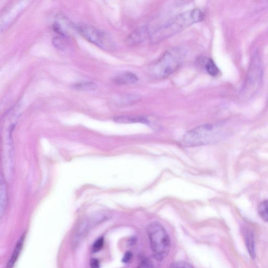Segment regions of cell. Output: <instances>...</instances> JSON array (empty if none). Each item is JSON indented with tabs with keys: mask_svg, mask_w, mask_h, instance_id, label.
<instances>
[{
	"mask_svg": "<svg viewBox=\"0 0 268 268\" xmlns=\"http://www.w3.org/2000/svg\"><path fill=\"white\" fill-rule=\"evenodd\" d=\"M204 19L203 12L196 9L182 13L171 21L163 25L150 36L152 44L171 37L193 24L202 22Z\"/></svg>",
	"mask_w": 268,
	"mask_h": 268,
	"instance_id": "1",
	"label": "cell"
},
{
	"mask_svg": "<svg viewBox=\"0 0 268 268\" xmlns=\"http://www.w3.org/2000/svg\"><path fill=\"white\" fill-rule=\"evenodd\" d=\"M185 52L178 47L166 51L149 69L150 75L156 79H164L173 74L181 65Z\"/></svg>",
	"mask_w": 268,
	"mask_h": 268,
	"instance_id": "2",
	"label": "cell"
},
{
	"mask_svg": "<svg viewBox=\"0 0 268 268\" xmlns=\"http://www.w3.org/2000/svg\"><path fill=\"white\" fill-rule=\"evenodd\" d=\"M147 232L153 256L162 261L170 252V237L163 226L157 222L150 223L147 226Z\"/></svg>",
	"mask_w": 268,
	"mask_h": 268,
	"instance_id": "3",
	"label": "cell"
},
{
	"mask_svg": "<svg viewBox=\"0 0 268 268\" xmlns=\"http://www.w3.org/2000/svg\"><path fill=\"white\" fill-rule=\"evenodd\" d=\"M221 131L210 124H204L186 133L182 140L183 146L193 147L213 144L221 137Z\"/></svg>",
	"mask_w": 268,
	"mask_h": 268,
	"instance_id": "4",
	"label": "cell"
},
{
	"mask_svg": "<svg viewBox=\"0 0 268 268\" xmlns=\"http://www.w3.org/2000/svg\"><path fill=\"white\" fill-rule=\"evenodd\" d=\"M263 76L262 66L259 54L254 53L252 56L244 86L243 95L247 98L255 94L259 88Z\"/></svg>",
	"mask_w": 268,
	"mask_h": 268,
	"instance_id": "5",
	"label": "cell"
},
{
	"mask_svg": "<svg viewBox=\"0 0 268 268\" xmlns=\"http://www.w3.org/2000/svg\"><path fill=\"white\" fill-rule=\"evenodd\" d=\"M78 30L84 38L97 46L106 50H115V41L106 33L90 26H80Z\"/></svg>",
	"mask_w": 268,
	"mask_h": 268,
	"instance_id": "6",
	"label": "cell"
},
{
	"mask_svg": "<svg viewBox=\"0 0 268 268\" xmlns=\"http://www.w3.org/2000/svg\"><path fill=\"white\" fill-rule=\"evenodd\" d=\"M105 219V216H99L83 221L76 231L74 239V244L75 245H78L87 235L95 225L104 221Z\"/></svg>",
	"mask_w": 268,
	"mask_h": 268,
	"instance_id": "7",
	"label": "cell"
},
{
	"mask_svg": "<svg viewBox=\"0 0 268 268\" xmlns=\"http://www.w3.org/2000/svg\"><path fill=\"white\" fill-rule=\"evenodd\" d=\"M148 36L146 27H141L131 33L126 40V43L129 46L137 45L142 43Z\"/></svg>",
	"mask_w": 268,
	"mask_h": 268,
	"instance_id": "8",
	"label": "cell"
},
{
	"mask_svg": "<svg viewBox=\"0 0 268 268\" xmlns=\"http://www.w3.org/2000/svg\"><path fill=\"white\" fill-rule=\"evenodd\" d=\"M138 81L137 76L131 72H124L116 76L113 81L119 85H128L136 83Z\"/></svg>",
	"mask_w": 268,
	"mask_h": 268,
	"instance_id": "9",
	"label": "cell"
},
{
	"mask_svg": "<svg viewBox=\"0 0 268 268\" xmlns=\"http://www.w3.org/2000/svg\"><path fill=\"white\" fill-rule=\"evenodd\" d=\"M24 240L25 235L23 234L17 243L15 248L13 250L12 255H11V257L8 261L6 268H13L14 265H15V263L19 258L23 248Z\"/></svg>",
	"mask_w": 268,
	"mask_h": 268,
	"instance_id": "10",
	"label": "cell"
},
{
	"mask_svg": "<svg viewBox=\"0 0 268 268\" xmlns=\"http://www.w3.org/2000/svg\"><path fill=\"white\" fill-rule=\"evenodd\" d=\"M245 241L247 249L252 258L255 257V238L253 234L250 231H246L244 233Z\"/></svg>",
	"mask_w": 268,
	"mask_h": 268,
	"instance_id": "11",
	"label": "cell"
},
{
	"mask_svg": "<svg viewBox=\"0 0 268 268\" xmlns=\"http://www.w3.org/2000/svg\"><path fill=\"white\" fill-rule=\"evenodd\" d=\"M114 121L116 123L122 124H130L135 123H140L146 124L149 123V121L145 118L142 117H128V116H120L116 117Z\"/></svg>",
	"mask_w": 268,
	"mask_h": 268,
	"instance_id": "12",
	"label": "cell"
},
{
	"mask_svg": "<svg viewBox=\"0 0 268 268\" xmlns=\"http://www.w3.org/2000/svg\"><path fill=\"white\" fill-rule=\"evenodd\" d=\"M160 261L154 256H152L141 261L135 268H159Z\"/></svg>",
	"mask_w": 268,
	"mask_h": 268,
	"instance_id": "13",
	"label": "cell"
},
{
	"mask_svg": "<svg viewBox=\"0 0 268 268\" xmlns=\"http://www.w3.org/2000/svg\"><path fill=\"white\" fill-rule=\"evenodd\" d=\"M203 64L207 73L209 75L215 77L219 74V69L212 60L206 59L203 61Z\"/></svg>",
	"mask_w": 268,
	"mask_h": 268,
	"instance_id": "14",
	"label": "cell"
},
{
	"mask_svg": "<svg viewBox=\"0 0 268 268\" xmlns=\"http://www.w3.org/2000/svg\"><path fill=\"white\" fill-rule=\"evenodd\" d=\"M0 190H1V193H0L1 194V197H0V199H1V201H0V216L2 217L6 208L7 200L6 186L5 183L3 182V178H2L1 189Z\"/></svg>",
	"mask_w": 268,
	"mask_h": 268,
	"instance_id": "15",
	"label": "cell"
},
{
	"mask_svg": "<svg viewBox=\"0 0 268 268\" xmlns=\"http://www.w3.org/2000/svg\"><path fill=\"white\" fill-rule=\"evenodd\" d=\"M73 88L80 91H92L96 89L95 83L92 82H81L75 84Z\"/></svg>",
	"mask_w": 268,
	"mask_h": 268,
	"instance_id": "16",
	"label": "cell"
},
{
	"mask_svg": "<svg viewBox=\"0 0 268 268\" xmlns=\"http://www.w3.org/2000/svg\"><path fill=\"white\" fill-rule=\"evenodd\" d=\"M258 213L260 218L268 222V200L262 201L258 206Z\"/></svg>",
	"mask_w": 268,
	"mask_h": 268,
	"instance_id": "17",
	"label": "cell"
},
{
	"mask_svg": "<svg viewBox=\"0 0 268 268\" xmlns=\"http://www.w3.org/2000/svg\"><path fill=\"white\" fill-rule=\"evenodd\" d=\"M52 43L53 45L60 50H63L66 46L65 41L61 37H55L53 38Z\"/></svg>",
	"mask_w": 268,
	"mask_h": 268,
	"instance_id": "18",
	"label": "cell"
},
{
	"mask_svg": "<svg viewBox=\"0 0 268 268\" xmlns=\"http://www.w3.org/2000/svg\"><path fill=\"white\" fill-rule=\"evenodd\" d=\"M169 268H195L190 263L186 261H178L172 264Z\"/></svg>",
	"mask_w": 268,
	"mask_h": 268,
	"instance_id": "19",
	"label": "cell"
},
{
	"mask_svg": "<svg viewBox=\"0 0 268 268\" xmlns=\"http://www.w3.org/2000/svg\"><path fill=\"white\" fill-rule=\"evenodd\" d=\"M104 244L103 238H98L93 245L92 251L94 252L99 251L103 247Z\"/></svg>",
	"mask_w": 268,
	"mask_h": 268,
	"instance_id": "20",
	"label": "cell"
},
{
	"mask_svg": "<svg viewBox=\"0 0 268 268\" xmlns=\"http://www.w3.org/2000/svg\"><path fill=\"white\" fill-rule=\"evenodd\" d=\"M133 258V253L130 251H128L125 253L122 259V261L124 263H128L132 260Z\"/></svg>",
	"mask_w": 268,
	"mask_h": 268,
	"instance_id": "21",
	"label": "cell"
},
{
	"mask_svg": "<svg viewBox=\"0 0 268 268\" xmlns=\"http://www.w3.org/2000/svg\"><path fill=\"white\" fill-rule=\"evenodd\" d=\"M91 268H100L99 262L96 259H92L90 261Z\"/></svg>",
	"mask_w": 268,
	"mask_h": 268,
	"instance_id": "22",
	"label": "cell"
}]
</instances>
